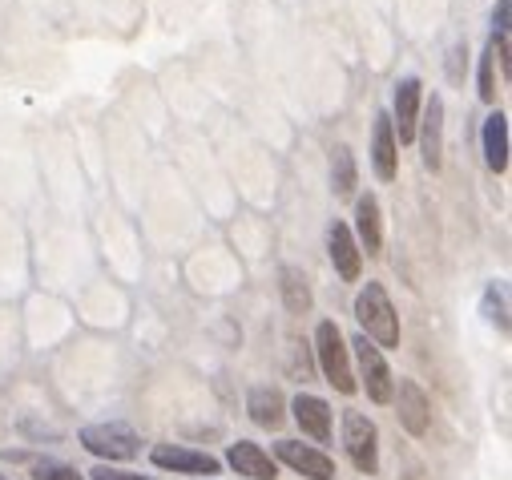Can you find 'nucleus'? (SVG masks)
I'll use <instances>...</instances> for the list:
<instances>
[{"mask_svg": "<svg viewBox=\"0 0 512 480\" xmlns=\"http://www.w3.org/2000/svg\"><path fill=\"white\" fill-rule=\"evenodd\" d=\"M355 243H359V251H367V255H379V251H383V218H379L375 194H363V198L355 202Z\"/></svg>", "mask_w": 512, "mask_h": 480, "instance_id": "obj_15", "label": "nucleus"}, {"mask_svg": "<svg viewBox=\"0 0 512 480\" xmlns=\"http://www.w3.org/2000/svg\"><path fill=\"white\" fill-rule=\"evenodd\" d=\"M0 480H5V476H0Z\"/></svg>", "mask_w": 512, "mask_h": 480, "instance_id": "obj_25", "label": "nucleus"}, {"mask_svg": "<svg viewBox=\"0 0 512 480\" xmlns=\"http://www.w3.org/2000/svg\"><path fill=\"white\" fill-rule=\"evenodd\" d=\"M226 464L234 468V472H242L246 480H275L279 476V468H275V460L259 448V444H250V440H238V444H230V452H226Z\"/></svg>", "mask_w": 512, "mask_h": 480, "instance_id": "obj_13", "label": "nucleus"}, {"mask_svg": "<svg viewBox=\"0 0 512 480\" xmlns=\"http://www.w3.org/2000/svg\"><path fill=\"white\" fill-rule=\"evenodd\" d=\"M81 444L101 460H130L138 456V432L130 424H89L81 428Z\"/></svg>", "mask_w": 512, "mask_h": 480, "instance_id": "obj_4", "label": "nucleus"}, {"mask_svg": "<svg viewBox=\"0 0 512 480\" xmlns=\"http://www.w3.org/2000/svg\"><path fill=\"white\" fill-rule=\"evenodd\" d=\"M355 359H359V372H363V388L375 404H392L396 400V376L388 368V359H383V351L367 339V335H355Z\"/></svg>", "mask_w": 512, "mask_h": 480, "instance_id": "obj_3", "label": "nucleus"}, {"mask_svg": "<svg viewBox=\"0 0 512 480\" xmlns=\"http://www.w3.org/2000/svg\"><path fill=\"white\" fill-rule=\"evenodd\" d=\"M279 287H283V303H287V311H295V315L311 311L315 295H311V283H307V275H303L299 267H283V271H279Z\"/></svg>", "mask_w": 512, "mask_h": 480, "instance_id": "obj_18", "label": "nucleus"}, {"mask_svg": "<svg viewBox=\"0 0 512 480\" xmlns=\"http://www.w3.org/2000/svg\"><path fill=\"white\" fill-rule=\"evenodd\" d=\"M355 319L375 347H400V319H396V307H392L388 291H383V283H367L355 295Z\"/></svg>", "mask_w": 512, "mask_h": 480, "instance_id": "obj_1", "label": "nucleus"}, {"mask_svg": "<svg viewBox=\"0 0 512 480\" xmlns=\"http://www.w3.org/2000/svg\"><path fill=\"white\" fill-rule=\"evenodd\" d=\"M89 480H150L142 472H121V468H109V464H97L89 468Z\"/></svg>", "mask_w": 512, "mask_h": 480, "instance_id": "obj_23", "label": "nucleus"}, {"mask_svg": "<svg viewBox=\"0 0 512 480\" xmlns=\"http://www.w3.org/2000/svg\"><path fill=\"white\" fill-rule=\"evenodd\" d=\"M355 178H359L355 154H351L347 146H335V154H331V190H335L339 198H347V194L355 190Z\"/></svg>", "mask_w": 512, "mask_h": 480, "instance_id": "obj_19", "label": "nucleus"}, {"mask_svg": "<svg viewBox=\"0 0 512 480\" xmlns=\"http://www.w3.org/2000/svg\"><path fill=\"white\" fill-rule=\"evenodd\" d=\"M327 251H331L335 275H339L343 283H355L359 271H363V251H359V243H355V234H351L347 222H331V230H327Z\"/></svg>", "mask_w": 512, "mask_h": 480, "instance_id": "obj_9", "label": "nucleus"}, {"mask_svg": "<svg viewBox=\"0 0 512 480\" xmlns=\"http://www.w3.org/2000/svg\"><path fill=\"white\" fill-rule=\"evenodd\" d=\"M480 146H484V162L492 174L508 170V117L500 109H492L484 117V130H480Z\"/></svg>", "mask_w": 512, "mask_h": 480, "instance_id": "obj_14", "label": "nucleus"}, {"mask_svg": "<svg viewBox=\"0 0 512 480\" xmlns=\"http://www.w3.org/2000/svg\"><path fill=\"white\" fill-rule=\"evenodd\" d=\"M492 61H496V53H492V45H488V53L480 57V101H496V77H492Z\"/></svg>", "mask_w": 512, "mask_h": 480, "instance_id": "obj_22", "label": "nucleus"}, {"mask_svg": "<svg viewBox=\"0 0 512 480\" xmlns=\"http://www.w3.org/2000/svg\"><path fill=\"white\" fill-rule=\"evenodd\" d=\"M343 448H347V456L355 460L359 472L371 476L379 468V432L363 412H347L343 416Z\"/></svg>", "mask_w": 512, "mask_h": 480, "instance_id": "obj_5", "label": "nucleus"}, {"mask_svg": "<svg viewBox=\"0 0 512 480\" xmlns=\"http://www.w3.org/2000/svg\"><path fill=\"white\" fill-rule=\"evenodd\" d=\"M150 464L166 468V472H186V476H210L218 472V460L210 452H194L186 444H154L150 448Z\"/></svg>", "mask_w": 512, "mask_h": 480, "instance_id": "obj_7", "label": "nucleus"}, {"mask_svg": "<svg viewBox=\"0 0 512 480\" xmlns=\"http://www.w3.org/2000/svg\"><path fill=\"white\" fill-rule=\"evenodd\" d=\"M315 355H319V368L327 376V384L339 392V396H355V372H351V355H347V339L339 331L335 319H323L315 327Z\"/></svg>", "mask_w": 512, "mask_h": 480, "instance_id": "obj_2", "label": "nucleus"}, {"mask_svg": "<svg viewBox=\"0 0 512 480\" xmlns=\"http://www.w3.org/2000/svg\"><path fill=\"white\" fill-rule=\"evenodd\" d=\"M291 416H295V424L303 428V436H311V440H319V444L331 440V408H327V400L299 392V396L291 400Z\"/></svg>", "mask_w": 512, "mask_h": 480, "instance_id": "obj_12", "label": "nucleus"}, {"mask_svg": "<svg viewBox=\"0 0 512 480\" xmlns=\"http://www.w3.org/2000/svg\"><path fill=\"white\" fill-rule=\"evenodd\" d=\"M484 319L496 323L500 331H508V299H504V287H488L484 291Z\"/></svg>", "mask_w": 512, "mask_h": 480, "instance_id": "obj_20", "label": "nucleus"}, {"mask_svg": "<svg viewBox=\"0 0 512 480\" xmlns=\"http://www.w3.org/2000/svg\"><path fill=\"white\" fill-rule=\"evenodd\" d=\"M246 412H250V420L259 424V428H279L283 424V396L275 392V388H250V396H246Z\"/></svg>", "mask_w": 512, "mask_h": 480, "instance_id": "obj_17", "label": "nucleus"}, {"mask_svg": "<svg viewBox=\"0 0 512 480\" xmlns=\"http://www.w3.org/2000/svg\"><path fill=\"white\" fill-rule=\"evenodd\" d=\"M275 452L287 468H295L307 480H335V460L323 448H311V444H299V440H279Z\"/></svg>", "mask_w": 512, "mask_h": 480, "instance_id": "obj_8", "label": "nucleus"}, {"mask_svg": "<svg viewBox=\"0 0 512 480\" xmlns=\"http://www.w3.org/2000/svg\"><path fill=\"white\" fill-rule=\"evenodd\" d=\"M508 13H512V0H500V5H496V13H492L496 37H508Z\"/></svg>", "mask_w": 512, "mask_h": 480, "instance_id": "obj_24", "label": "nucleus"}, {"mask_svg": "<svg viewBox=\"0 0 512 480\" xmlns=\"http://www.w3.org/2000/svg\"><path fill=\"white\" fill-rule=\"evenodd\" d=\"M371 166H375L379 182H392L396 170H400V146H396V130H392L388 113H375V126H371Z\"/></svg>", "mask_w": 512, "mask_h": 480, "instance_id": "obj_10", "label": "nucleus"}, {"mask_svg": "<svg viewBox=\"0 0 512 480\" xmlns=\"http://www.w3.org/2000/svg\"><path fill=\"white\" fill-rule=\"evenodd\" d=\"M400 424L412 436H428V424H432V404H428L424 388L412 380H400Z\"/></svg>", "mask_w": 512, "mask_h": 480, "instance_id": "obj_16", "label": "nucleus"}, {"mask_svg": "<svg viewBox=\"0 0 512 480\" xmlns=\"http://www.w3.org/2000/svg\"><path fill=\"white\" fill-rule=\"evenodd\" d=\"M416 138H420L424 166L436 174V170L444 166V97H436V93H432L428 113H424V122L416 126Z\"/></svg>", "mask_w": 512, "mask_h": 480, "instance_id": "obj_11", "label": "nucleus"}, {"mask_svg": "<svg viewBox=\"0 0 512 480\" xmlns=\"http://www.w3.org/2000/svg\"><path fill=\"white\" fill-rule=\"evenodd\" d=\"M33 476H37V480H81L77 468L61 464V460H41V464L33 468Z\"/></svg>", "mask_w": 512, "mask_h": 480, "instance_id": "obj_21", "label": "nucleus"}, {"mask_svg": "<svg viewBox=\"0 0 512 480\" xmlns=\"http://www.w3.org/2000/svg\"><path fill=\"white\" fill-rule=\"evenodd\" d=\"M420 101H424V81L420 77H404L396 85V101H392V130H396V146L416 142V126H420Z\"/></svg>", "mask_w": 512, "mask_h": 480, "instance_id": "obj_6", "label": "nucleus"}]
</instances>
